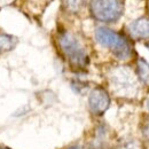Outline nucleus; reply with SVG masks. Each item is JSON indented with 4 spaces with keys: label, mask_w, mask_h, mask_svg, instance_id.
I'll return each instance as SVG.
<instances>
[{
    "label": "nucleus",
    "mask_w": 149,
    "mask_h": 149,
    "mask_svg": "<svg viewBox=\"0 0 149 149\" xmlns=\"http://www.w3.org/2000/svg\"><path fill=\"white\" fill-rule=\"evenodd\" d=\"M60 46L69 60V63L77 69H83L88 63V56L86 54L83 46L71 33H62L58 39Z\"/></svg>",
    "instance_id": "2"
},
{
    "label": "nucleus",
    "mask_w": 149,
    "mask_h": 149,
    "mask_svg": "<svg viewBox=\"0 0 149 149\" xmlns=\"http://www.w3.org/2000/svg\"><path fill=\"white\" fill-rule=\"evenodd\" d=\"M68 149H80L78 146H72V147H70V148H68Z\"/></svg>",
    "instance_id": "12"
},
{
    "label": "nucleus",
    "mask_w": 149,
    "mask_h": 149,
    "mask_svg": "<svg viewBox=\"0 0 149 149\" xmlns=\"http://www.w3.org/2000/svg\"><path fill=\"white\" fill-rule=\"evenodd\" d=\"M16 45V39L8 35H0V54L13 49Z\"/></svg>",
    "instance_id": "7"
},
{
    "label": "nucleus",
    "mask_w": 149,
    "mask_h": 149,
    "mask_svg": "<svg viewBox=\"0 0 149 149\" xmlns=\"http://www.w3.org/2000/svg\"><path fill=\"white\" fill-rule=\"evenodd\" d=\"M127 149H130V148H127Z\"/></svg>",
    "instance_id": "15"
},
{
    "label": "nucleus",
    "mask_w": 149,
    "mask_h": 149,
    "mask_svg": "<svg viewBox=\"0 0 149 149\" xmlns=\"http://www.w3.org/2000/svg\"><path fill=\"white\" fill-rule=\"evenodd\" d=\"M110 83L116 93L131 96L135 95L138 91V83L133 72L129 68H116L110 74Z\"/></svg>",
    "instance_id": "4"
},
{
    "label": "nucleus",
    "mask_w": 149,
    "mask_h": 149,
    "mask_svg": "<svg viewBox=\"0 0 149 149\" xmlns=\"http://www.w3.org/2000/svg\"><path fill=\"white\" fill-rule=\"evenodd\" d=\"M91 12L101 22H115L123 14L122 0H91Z\"/></svg>",
    "instance_id": "3"
},
{
    "label": "nucleus",
    "mask_w": 149,
    "mask_h": 149,
    "mask_svg": "<svg viewBox=\"0 0 149 149\" xmlns=\"http://www.w3.org/2000/svg\"><path fill=\"white\" fill-rule=\"evenodd\" d=\"M90 109L95 115H102L110 104V99L106 90L102 87H95L88 96Z\"/></svg>",
    "instance_id": "5"
},
{
    "label": "nucleus",
    "mask_w": 149,
    "mask_h": 149,
    "mask_svg": "<svg viewBox=\"0 0 149 149\" xmlns=\"http://www.w3.org/2000/svg\"><path fill=\"white\" fill-rule=\"evenodd\" d=\"M14 0H0V6H6V5H9L10 2H13Z\"/></svg>",
    "instance_id": "10"
},
{
    "label": "nucleus",
    "mask_w": 149,
    "mask_h": 149,
    "mask_svg": "<svg viewBox=\"0 0 149 149\" xmlns=\"http://www.w3.org/2000/svg\"><path fill=\"white\" fill-rule=\"evenodd\" d=\"M85 2V0H65V3H67V7L71 10V12H76L78 10L83 3Z\"/></svg>",
    "instance_id": "9"
},
{
    "label": "nucleus",
    "mask_w": 149,
    "mask_h": 149,
    "mask_svg": "<svg viewBox=\"0 0 149 149\" xmlns=\"http://www.w3.org/2000/svg\"><path fill=\"white\" fill-rule=\"evenodd\" d=\"M95 39L104 47L111 49L113 55L120 60H127L131 56V45L124 36L107 28H97L95 31Z\"/></svg>",
    "instance_id": "1"
},
{
    "label": "nucleus",
    "mask_w": 149,
    "mask_h": 149,
    "mask_svg": "<svg viewBox=\"0 0 149 149\" xmlns=\"http://www.w3.org/2000/svg\"><path fill=\"white\" fill-rule=\"evenodd\" d=\"M130 32L136 38H149V19L141 17L130 25Z\"/></svg>",
    "instance_id": "6"
},
{
    "label": "nucleus",
    "mask_w": 149,
    "mask_h": 149,
    "mask_svg": "<svg viewBox=\"0 0 149 149\" xmlns=\"http://www.w3.org/2000/svg\"><path fill=\"white\" fill-rule=\"evenodd\" d=\"M143 133H145V135L149 139V125L146 126V129H145V131H143Z\"/></svg>",
    "instance_id": "11"
},
{
    "label": "nucleus",
    "mask_w": 149,
    "mask_h": 149,
    "mask_svg": "<svg viewBox=\"0 0 149 149\" xmlns=\"http://www.w3.org/2000/svg\"><path fill=\"white\" fill-rule=\"evenodd\" d=\"M0 149H8V148H5V147H0Z\"/></svg>",
    "instance_id": "14"
},
{
    "label": "nucleus",
    "mask_w": 149,
    "mask_h": 149,
    "mask_svg": "<svg viewBox=\"0 0 149 149\" xmlns=\"http://www.w3.org/2000/svg\"><path fill=\"white\" fill-rule=\"evenodd\" d=\"M138 74L143 83L149 84V63L143 58L138 61Z\"/></svg>",
    "instance_id": "8"
},
{
    "label": "nucleus",
    "mask_w": 149,
    "mask_h": 149,
    "mask_svg": "<svg viewBox=\"0 0 149 149\" xmlns=\"http://www.w3.org/2000/svg\"><path fill=\"white\" fill-rule=\"evenodd\" d=\"M147 108H148V110H149V101L147 102Z\"/></svg>",
    "instance_id": "13"
}]
</instances>
